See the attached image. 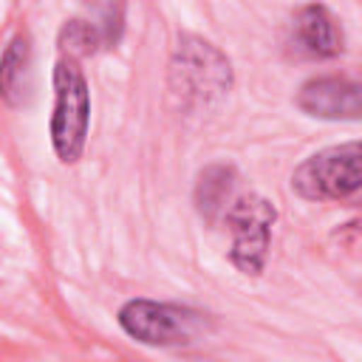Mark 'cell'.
<instances>
[{
	"label": "cell",
	"instance_id": "obj_1",
	"mask_svg": "<svg viewBox=\"0 0 362 362\" xmlns=\"http://www.w3.org/2000/svg\"><path fill=\"white\" fill-rule=\"evenodd\" d=\"M90 124V90L76 59L62 57L54 65V113L51 144L62 164H74L88 139Z\"/></svg>",
	"mask_w": 362,
	"mask_h": 362
},
{
	"label": "cell",
	"instance_id": "obj_8",
	"mask_svg": "<svg viewBox=\"0 0 362 362\" xmlns=\"http://www.w3.org/2000/svg\"><path fill=\"white\" fill-rule=\"evenodd\" d=\"M31 37L25 31L14 34L0 57V99L8 107H20L31 93Z\"/></svg>",
	"mask_w": 362,
	"mask_h": 362
},
{
	"label": "cell",
	"instance_id": "obj_2",
	"mask_svg": "<svg viewBox=\"0 0 362 362\" xmlns=\"http://www.w3.org/2000/svg\"><path fill=\"white\" fill-rule=\"evenodd\" d=\"M359 184V141L325 147L305 158L291 175V189L308 201H345L356 195Z\"/></svg>",
	"mask_w": 362,
	"mask_h": 362
},
{
	"label": "cell",
	"instance_id": "obj_3",
	"mask_svg": "<svg viewBox=\"0 0 362 362\" xmlns=\"http://www.w3.org/2000/svg\"><path fill=\"white\" fill-rule=\"evenodd\" d=\"M119 325L136 342L167 348V345L192 342L201 328V317L195 311L173 305V303L130 300L119 308Z\"/></svg>",
	"mask_w": 362,
	"mask_h": 362
},
{
	"label": "cell",
	"instance_id": "obj_9",
	"mask_svg": "<svg viewBox=\"0 0 362 362\" xmlns=\"http://www.w3.org/2000/svg\"><path fill=\"white\" fill-rule=\"evenodd\" d=\"M235 187H238V178H235V170H232V167H226V164H212V167H206V170L198 175V184H195V204H198V212H201L206 221L226 218V212H229L232 204L238 201Z\"/></svg>",
	"mask_w": 362,
	"mask_h": 362
},
{
	"label": "cell",
	"instance_id": "obj_5",
	"mask_svg": "<svg viewBox=\"0 0 362 362\" xmlns=\"http://www.w3.org/2000/svg\"><path fill=\"white\" fill-rule=\"evenodd\" d=\"M274 218H277L274 206L260 195H243L226 212V223L232 232L229 257L240 272L257 274L263 269L266 255H269V243H272Z\"/></svg>",
	"mask_w": 362,
	"mask_h": 362
},
{
	"label": "cell",
	"instance_id": "obj_6",
	"mask_svg": "<svg viewBox=\"0 0 362 362\" xmlns=\"http://www.w3.org/2000/svg\"><path fill=\"white\" fill-rule=\"evenodd\" d=\"M297 105L317 119H359L362 113L359 85L348 76L308 79L297 93Z\"/></svg>",
	"mask_w": 362,
	"mask_h": 362
},
{
	"label": "cell",
	"instance_id": "obj_4",
	"mask_svg": "<svg viewBox=\"0 0 362 362\" xmlns=\"http://www.w3.org/2000/svg\"><path fill=\"white\" fill-rule=\"evenodd\" d=\"M232 82L229 59L198 37H184L173 57V88L192 102L221 96Z\"/></svg>",
	"mask_w": 362,
	"mask_h": 362
},
{
	"label": "cell",
	"instance_id": "obj_10",
	"mask_svg": "<svg viewBox=\"0 0 362 362\" xmlns=\"http://www.w3.org/2000/svg\"><path fill=\"white\" fill-rule=\"evenodd\" d=\"M105 45L102 40V31H99V23H90V20H68L62 28H59V48L65 51L68 59H79V57H90L96 54L99 48Z\"/></svg>",
	"mask_w": 362,
	"mask_h": 362
},
{
	"label": "cell",
	"instance_id": "obj_7",
	"mask_svg": "<svg viewBox=\"0 0 362 362\" xmlns=\"http://www.w3.org/2000/svg\"><path fill=\"white\" fill-rule=\"evenodd\" d=\"M294 48L311 59H331L342 54V25L325 6H303L294 17Z\"/></svg>",
	"mask_w": 362,
	"mask_h": 362
}]
</instances>
